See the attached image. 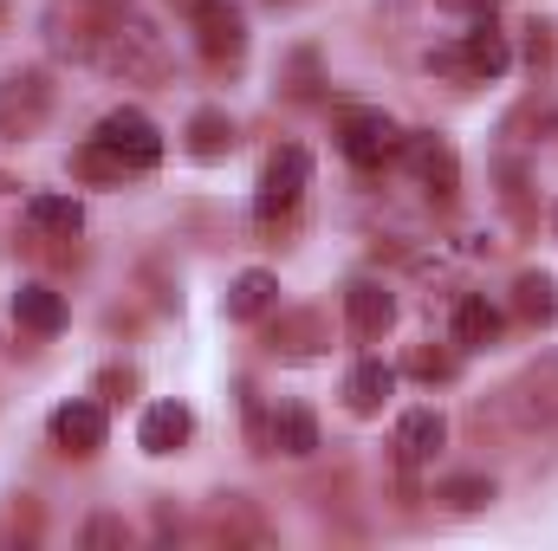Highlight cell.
Wrapping results in <instances>:
<instances>
[{
  "mask_svg": "<svg viewBox=\"0 0 558 551\" xmlns=\"http://www.w3.org/2000/svg\"><path fill=\"white\" fill-rule=\"evenodd\" d=\"M46 118H52V78H46L39 65L7 72V78H0V137H7V143L39 137V131H46Z\"/></svg>",
  "mask_w": 558,
  "mask_h": 551,
  "instance_id": "3",
  "label": "cell"
},
{
  "mask_svg": "<svg viewBox=\"0 0 558 551\" xmlns=\"http://www.w3.org/2000/svg\"><path fill=\"white\" fill-rule=\"evenodd\" d=\"M92 137L105 143V149H111V156H118L131 175H143V169H156V162H162V131L143 118L137 105H118V111H105V124H98Z\"/></svg>",
  "mask_w": 558,
  "mask_h": 551,
  "instance_id": "7",
  "label": "cell"
},
{
  "mask_svg": "<svg viewBox=\"0 0 558 551\" xmlns=\"http://www.w3.org/2000/svg\"><path fill=\"white\" fill-rule=\"evenodd\" d=\"M344 325H351L357 344H377V338L397 325V298H390V285H377V279H351V285H344Z\"/></svg>",
  "mask_w": 558,
  "mask_h": 551,
  "instance_id": "9",
  "label": "cell"
},
{
  "mask_svg": "<svg viewBox=\"0 0 558 551\" xmlns=\"http://www.w3.org/2000/svg\"><path fill=\"white\" fill-rule=\"evenodd\" d=\"M305 188H312V156H305L299 143H279L274 156H267V169H260V188H254V215L274 228V221H286V215L305 201Z\"/></svg>",
  "mask_w": 558,
  "mask_h": 551,
  "instance_id": "5",
  "label": "cell"
},
{
  "mask_svg": "<svg viewBox=\"0 0 558 551\" xmlns=\"http://www.w3.org/2000/svg\"><path fill=\"white\" fill-rule=\"evenodd\" d=\"M286 91H292V98H318V52H292V65H286Z\"/></svg>",
  "mask_w": 558,
  "mask_h": 551,
  "instance_id": "28",
  "label": "cell"
},
{
  "mask_svg": "<svg viewBox=\"0 0 558 551\" xmlns=\"http://www.w3.org/2000/svg\"><path fill=\"white\" fill-rule=\"evenodd\" d=\"M526 65H533V72H553L558 65V26L553 20H533V26H526Z\"/></svg>",
  "mask_w": 558,
  "mask_h": 551,
  "instance_id": "27",
  "label": "cell"
},
{
  "mask_svg": "<svg viewBox=\"0 0 558 551\" xmlns=\"http://www.w3.org/2000/svg\"><path fill=\"white\" fill-rule=\"evenodd\" d=\"M513 311H520L526 325H553L558 318V285L546 273H520L513 279Z\"/></svg>",
  "mask_w": 558,
  "mask_h": 551,
  "instance_id": "23",
  "label": "cell"
},
{
  "mask_svg": "<svg viewBox=\"0 0 558 551\" xmlns=\"http://www.w3.org/2000/svg\"><path fill=\"white\" fill-rule=\"evenodd\" d=\"M92 65L111 72V78H124V85H156V78H169V46H162V33H156L143 13L118 7V20L105 26Z\"/></svg>",
  "mask_w": 558,
  "mask_h": 551,
  "instance_id": "1",
  "label": "cell"
},
{
  "mask_svg": "<svg viewBox=\"0 0 558 551\" xmlns=\"http://www.w3.org/2000/svg\"><path fill=\"white\" fill-rule=\"evenodd\" d=\"M507 403H513V415H520L526 428H558V357H539V364L507 390Z\"/></svg>",
  "mask_w": 558,
  "mask_h": 551,
  "instance_id": "11",
  "label": "cell"
},
{
  "mask_svg": "<svg viewBox=\"0 0 558 551\" xmlns=\"http://www.w3.org/2000/svg\"><path fill=\"white\" fill-rule=\"evenodd\" d=\"M52 448L59 454H98L105 448V403H92V396H72V403H59L52 409Z\"/></svg>",
  "mask_w": 558,
  "mask_h": 551,
  "instance_id": "10",
  "label": "cell"
},
{
  "mask_svg": "<svg viewBox=\"0 0 558 551\" xmlns=\"http://www.w3.org/2000/svg\"><path fill=\"white\" fill-rule=\"evenodd\" d=\"M13 318H20V331H33V338H59V331H65V298H59L52 285L26 279V285L13 292Z\"/></svg>",
  "mask_w": 558,
  "mask_h": 551,
  "instance_id": "17",
  "label": "cell"
},
{
  "mask_svg": "<svg viewBox=\"0 0 558 551\" xmlns=\"http://www.w3.org/2000/svg\"><path fill=\"white\" fill-rule=\"evenodd\" d=\"M318 344H325V325H318V311H286L274 325V357H318Z\"/></svg>",
  "mask_w": 558,
  "mask_h": 551,
  "instance_id": "22",
  "label": "cell"
},
{
  "mask_svg": "<svg viewBox=\"0 0 558 551\" xmlns=\"http://www.w3.org/2000/svg\"><path fill=\"white\" fill-rule=\"evenodd\" d=\"M189 434H195L189 403H149L143 421H137V448H143V454H182V448H189Z\"/></svg>",
  "mask_w": 558,
  "mask_h": 551,
  "instance_id": "13",
  "label": "cell"
},
{
  "mask_svg": "<svg viewBox=\"0 0 558 551\" xmlns=\"http://www.w3.org/2000/svg\"><path fill=\"white\" fill-rule=\"evenodd\" d=\"M397 396V370L384 357H364L351 377H344V409L351 415H384V403Z\"/></svg>",
  "mask_w": 558,
  "mask_h": 551,
  "instance_id": "16",
  "label": "cell"
},
{
  "mask_svg": "<svg viewBox=\"0 0 558 551\" xmlns=\"http://www.w3.org/2000/svg\"><path fill=\"white\" fill-rule=\"evenodd\" d=\"M403 162H410V175H416L428 195L454 201V188H461V156H454L448 137H435V131H403Z\"/></svg>",
  "mask_w": 558,
  "mask_h": 551,
  "instance_id": "8",
  "label": "cell"
},
{
  "mask_svg": "<svg viewBox=\"0 0 558 551\" xmlns=\"http://www.w3.org/2000/svg\"><path fill=\"white\" fill-rule=\"evenodd\" d=\"M441 441H448L441 409H403L397 415V467H403V474H422V467L441 454Z\"/></svg>",
  "mask_w": 558,
  "mask_h": 551,
  "instance_id": "12",
  "label": "cell"
},
{
  "mask_svg": "<svg viewBox=\"0 0 558 551\" xmlns=\"http://www.w3.org/2000/svg\"><path fill=\"white\" fill-rule=\"evenodd\" d=\"M422 65H428L435 78H474V72H468V52H461V46H428V59H422Z\"/></svg>",
  "mask_w": 558,
  "mask_h": 551,
  "instance_id": "29",
  "label": "cell"
},
{
  "mask_svg": "<svg viewBox=\"0 0 558 551\" xmlns=\"http://www.w3.org/2000/svg\"><path fill=\"white\" fill-rule=\"evenodd\" d=\"M131 532H124V519H111V513H98L92 526H85V546H124Z\"/></svg>",
  "mask_w": 558,
  "mask_h": 551,
  "instance_id": "31",
  "label": "cell"
},
{
  "mask_svg": "<svg viewBox=\"0 0 558 551\" xmlns=\"http://www.w3.org/2000/svg\"><path fill=\"white\" fill-rule=\"evenodd\" d=\"M72 169H78L85 182H124V175H131V169H124V162H118V156H111V149H105L98 137H92V143H78Z\"/></svg>",
  "mask_w": 558,
  "mask_h": 551,
  "instance_id": "26",
  "label": "cell"
},
{
  "mask_svg": "<svg viewBox=\"0 0 558 551\" xmlns=\"http://www.w3.org/2000/svg\"><path fill=\"white\" fill-rule=\"evenodd\" d=\"M26 228L46 234V241H72L85 228V208L72 195H26Z\"/></svg>",
  "mask_w": 558,
  "mask_h": 551,
  "instance_id": "20",
  "label": "cell"
},
{
  "mask_svg": "<svg viewBox=\"0 0 558 551\" xmlns=\"http://www.w3.org/2000/svg\"><path fill=\"white\" fill-rule=\"evenodd\" d=\"M454 344L461 351H494L500 344V331H507V318H500V305H487L481 292H468V298H454Z\"/></svg>",
  "mask_w": 558,
  "mask_h": 551,
  "instance_id": "14",
  "label": "cell"
},
{
  "mask_svg": "<svg viewBox=\"0 0 558 551\" xmlns=\"http://www.w3.org/2000/svg\"><path fill=\"white\" fill-rule=\"evenodd\" d=\"M228 149H234V118H228V111L208 105V111L189 118V156H195V162H221Z\"/></svg>",
  "mask_w": 558,
  "mask_h": 551,
  "instance_id": "21",
  "label": "cell"
},
{
  "mask_svg": "<svg viewBox=\"0 0 558 551\" xmlns=\"http://www.w3.org/2000/svg\"><path fill=\"white\" fill-rule=\"evenodd\" d=\"M441 500L454 513H481V506H494V480L487 474H454V480H441Z\"/></svg>",
  "mask_w": 558,
  "mask_h": 551,
  "instance_id": "25",
  "label": "cell"
},
{
  "mask_svg": "<svg viewBox=\"0 0 558 551\" xmlns=\"http://www.w3.org/2000/svg\"><path fill=\"white\" fill-rule=\"evenodd\" d=\"M98 396H105V403H124V396H137V370H124V364H111V370L98 377Z\"/></svg>",
  "mask_w": 558,
  "mask_h": 551,
  "instance_id": "30",
  "label": "cell"
},
{
  "mask_svg": "<svg viewBox=\"0 0 558 551\" xmlns=\"http://www.w3.org/2000/svg\"><path fill=\"white\" fill-rule=\"evenodd\" d=\"M454 370H461V357L441 351V344H416L403 357V377H416V383H454Z\"/></svg>",
  "mask_w": 558,
  "mask_h": 551,
  "instance_id": "24",
  "label": "cell"
},
{
  "mask_svg": "<svg viewBox=\"0 0 558 551\" xmlns=\"http://www.w3.org/2000/svg\"><path fill=\"white\" fill-rule=\"evenodd\" d=\"M267 448L286 454V461H305L312 448H318V415L305 409V403H279L267 415Z\"/></svg>",
  "mask_w": 558,
  "mask_h": 551,
  "instance_id": "15",
  "label": "cell"
},
{
  "mask_svg": "<svg viewBox=\"0 0 558 551\" xmlns=\"http://www.w3.org/2000/svg\"><path fill=\"white\" fill-rule=\"evenodd\" d=\"M461 52H468V72L474 78H500L513 65V46H507V33H494V13L474 20V33L461 39Z\"/></svg>",
  "mask_w": 558,
  "mask_h": 551,
  "instance_id": "19",
  "label": "cell"
},
{
  "mask_svg": "<svg viewBox=\"0 0 558 551\" xmlns=\"http://www.w3.org/2000/svg\"><path fill=\"white\" fill-rule=\"evenodd\" d=\"M111 20H118V0H52L46 7V46L59 59L92 65V52H98V39H105Z\"/></svg>",
  "mask_w": 558,
  "mask_h": 551,
  "instance_id": "2",
  "label": "cell"
},
{
  "mask_svg": "<svg viewBox=\"0 0 558 551\" xmlns=\"http://www.w3.org/2000/svg\"><path fill=\"white\" fill-rule=\"evenodd\" d=\"M279 305V279L267 267H247V273L228 279V318L234 325H254V318H267Z\"/></svg>",
  "mask_w": 558,
  "mask_h": 551,
  "instance_id": "18",
  "label": "cell"
},
{
  "mask_svg": "<svg viewBox=\"0 0 558 551\" xmlns=\"http://www.w3.org/2000/svg\"><path fill=\"white\" fill-rule=\"evenodd\" d=\"M441 7H448V13H474V20L494 13V0H441Z\"/></svg>",
  "mask_w": 558,
  "mask_h": 551,
  "instance_id": "32",
  "label": "cell"
},
{
  "mask_svg": "<svg viewBox=\"0 0 558 551\" xmlns=\"http://www.w3.org/2000/svg\"><path fill=\"white\" fill-rule=\"evenodd\" d=\"M338 149H344L357 169H384V162L403 156V124H397L390 111H377V105H351V111L338 118Z\"/></svg>",
  "mask_w": 558,
  "mask_h": 551,
  "instance_id": "4",
  "label": "cell"
},
{
  "mask_svg": "<svg viewBox=\"0 0 558 551\" xmlns=\"http://www.w3.org/2000/svg\"><path fill=\"white\" fill-rule=\"evenodd\" d=\"M175 7H182V20L195 26V46H202V59H208L215 72L247 59V20H241L228 0H175Z\"/></svg>",
  "mask_w": 558,
  "mask_h": 551,
  "instance_id": "6",
  "label": "cell"
}]
</instances>
